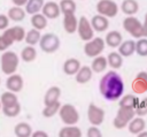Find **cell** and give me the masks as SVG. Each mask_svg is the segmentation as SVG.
<instances>
[{
  "mask_svg": "<svg viewBox=\"0 0 147 137\" xmlns=\"http://www.w3.org/2000/svg\"><path fill=\"white\" fill-rule=\"evenodd\" d=\"M9 26V18L6 14H0V30H5Z\"/></svg>",
  "mask_w": 147,
  "mask_h": 137,
  "instance_id": "obj_41",
  "label": "cell"
},
{
  "mask_svg": "<svg viewBox=\"0 0 147 137\" xmlns=\"http://www.w3.org/2000/svg\"><path fill=\"white\" fill-rule=\"evenodd\" d=\"M59 137H82V130L76 124H65L60 129Z\"/></svg>",
  "mask_w": 147,
  "mask_h": 137,
  "instance_id": "obj_22",
  "label": "cell"
},
{
  "mask_svg": "<svg viewBox=\"0 0 147 137\" xmlns=\"http://www.w3.org/2000/svg\"><path fill=\"white\" fill-rule=\"evenodd\" d=\"M41 35H40V31L32 28L31 30H29L28 32H25V37H24V40L28 45H37L39 43V39H40Z\"/></svg>",
  "mask_w": 147,
  "mask_h": 137,
  "instance_id": "obj_33",
  "label": "cell"
},
{
  "mask_svg": "<svg viewBox=\"0 0 147 137\" xmlns=\"http://www.w3.org/2000/svg\"><path fill=\"white\" fill-rule=\"evenodd\" d=\"M79 68H80V62H79V60H77L75 58H69L63 63V71L68 76L75 75Z\"/></svg>",
  "mask_w": 147,
  "mask_h": 137,
  "instance_id": "obj_21",
  "label": "cell"
},
{
  "mask_svg": "<svg viewBox=\"0 0 147 137\" xmlns=\"http://www.w3.org/2000/svg\"><path fill=\"white\" fill-rule=\"evenodd\" d=\"M31 136L32 137H48V134L44 130H36V131H32Z\"/></svg>",
  "mask_w": 147,
  "mask_h": 137,
  "instance_id": "obj_43",
  "label": "cell"
},
{
  "mask_svg": "<svg viewBox=\"0 0 147 137\" xmlns=\"http://www.w3.org/2000/svg\"><path fill=\"white\" fill-rule=\"evenodd\" d=\"M25 9H23V7L20 6H13L8 9L7 16L9 18V21H14V22H22L25 18Z\"/></svg>",
  "mask_w": 147,
  "mask_h": 137,
  "instance_id": "obj_19",
  "label": "cell"
},
{
  "mask_svg": "<svg viewBox=\"0 0 147 137\" xmlns=\"http://www.w3.org/2000/svg\"><path fill=\"white\" fill-rule=\"evenodd\" d=\"M60 97H61V89L59 86H51L44 96V104L48 105V104L59 101Z\"/></svg>",
  "mask_w": 147,
  "mask_h": 137,
  "instance_id": "obj_24",
  "label": "cell"
},
{
  "mask_svg": "<svg viewBox=\"0 0 147 137\" xmlns=\"http://www.w3.org/2000/svg\"><path fill=\"white\" fill-rule=\"evenodd\" d=\"M36 58H37V50L32 45H28L21 51V59L26 63L34 61Z\"/></svg>",
  "mask_w": 147,
  "mask_h": 137,
  "instance_id": "obj_29",
  "label": "cell"
},
{
  "mask_svg": "<svg viewBox=\"0 0 147 137\" xmlns=\"http://www.w3.org/2000/svg\"><path fill=\"white\" fill-rule=\"evenodd\" d=\"M99 91L107 100H118L124 92V82L118 73L110 70L106 73L99 82Z\"/></svg>",
  "mask_w": 147,
  "mask_h": 137,
  "instance_id": "obj_1",
  "label": "cell"
},
{
  "mask_svg": "<svg viewBox=\"0 0 147 137\" xmlns=\"http://www.w3.org/2000/svg\"><path fill=\"white\" fill-rule=\"evenodd\" d=\"M60 101H55V102H52V104H48V105H45L41 114L44 117H53L60 109Z\"/></svg>",
  "mask_w": 147,
  "mask_h": 137,
  "instance_id": "obj_34",
  "label": "cell"
},
{
  "mask_svg": "<svg viewBox=\"0 0 147 137\" xmlns=\"http://www.w3.org/2000/svg\"><path fill=\"white\" fill-rule=\"evenodd\" d=\"M18 101V98L16 96L15 92H11L9 90L5 91L1 97H0V102H1V106H7V105H11L14 102H17Z\"/></svg>",
  "mask_w": 147,
  "mask_h": 137,
  "instance_id": "obj_35",
  "label": "cell"
},
{
  "mask_svg": "<svg viewBox=\"0 0 147 137\" xmlns=\"http://www.w3.org/2000/svg\"><path fill=\"white\" fill-rule=\"evenodd\" d=\"M92 28L94 31L96 32H103L106 31L108 28H109V21H108V17L103 16V15H100V14H96L92 17V20L90 21Z\"/></svg>",
  "mask_w": 147,
  "mask_h": 137,
  "instance_id": "obj_15",
  "label": "cell"
},
{
  "mask_svg": "<svg viewBox=\"0 0 147 137\" xmlns=\"http://www.w3.org/2000/svg\"><path fill=\"white\" fill-rule=\"evenodd\" d=\"M28 0H11L14 6H20V7H24V5L26 3Z\"/></svg>",
  "mask_w": 147,
  "mask_h": 137,
  "instance_id": "obj_45",
  "label": "cell"
},
{
  "mask_svg": "<svg viewBox=\"0 0 147 137\" xmlns=\"http://www.w3.org/2000/svg\"><path fill=\"white\" fill-rule=\"evenodd\" d=\"M142 33H144V37H147V13L145 15V20L142 23Z\"/></svg>",
  "mask_w": 147,
  "mask_h": 137,
  "instance_id": "obj_44",
  "label": "cell"
},
{
  "mask_svg": "<svg viewBox=\"0 0 147 137\" xmlns=\"http://www.w3.org/2000/svg\"><path fill=\"white\" fill-rule=\"evenodd\" d=\"M0 84H1V78H0Z\"/></svg>",
  "mask_w": 147,
  "mask_h": 137,
  "instance_id": "obj_49",
  "label": "cell"
},
{
  "mask_svg": "<svg viewBox=\"0 0 147 137\" xmlns=\"http://www.w3.org/2000/svg\"><path fill=\"white\" fill-rule=\"evenodd\" d=\"M44 0H28L26 3L24 5L25 6V13L26 14H36V13H39L44 6Z\"/></svg>",
  "mask_w": 147,
  "mask_h": 137,
  "instance_id": "obj_31",
  "label": "cell"
},
{
  "mask_svg": "<svg viewBox=\"0 0 147 137\" xmlns=\"http://www.w3.org/2000/svg\"><path fill=\"white\" fill-rule=\"evenodd\" d=\"M10 46L8 45V43L5 40V38L0 35V52H3V51H6V50H8Z\"/></svg>",
  "mask_w": 147,
  "mask_h": 137,
  "instance_id": "obj_42",
  "label": "cell"
},
{
  "mask_svg": "<svg viewBox=\"0 0 147 137\" xmlns=\"http://www.w3.org/2000/svg\"><path fill=\"white\" fill-rule=\"evenodd\" d=\"M134 51H136V41L134 40H125L118 45L117 52L123 58H129L134 53Z\"/></svg>",
  "mask_w": 147,
  "mask_h": 137,
  "instance_id": "obj_20",
  "label": "cell"
},
{
  "mask_svg": "<svg viewBox=\"0 0 147 137\" xmlns=\"http://www.w3.org/2000/svg\"><path fill=\"white\" fill-rule=\"evenodd\" d=\"M138 102H139V99L137 98V96H134V94H126V96L121 98L119 106H126V107L136 108Z\"/></svg>",
  "mask_w": 147,
  "mask_h": 137,
  "instance_id": "obj_38",
  "label": "cell"
},
{
  "mask_svg": "<svg viewBox=\"0 0 147 137\" xmlns=\"http://www.w3.org/2000/svg\"><path fill=\"white\" fill-rule=\"evenodd\" d=\"M32 134V128L26 122H18L14 127V135L17 137H30Z\"/></svg>",
  "mask_w": 147,
  "mask_h": 137,
  "instance_id": "obj_28",
  "label": "cell"
},
{
  "mask_svg": "<svg viewBox=\"0 0 147 137\" xmlns=\"http://www.w3.org/2000/svg\"><path fill=\"white\" fill-rule=\"evenodd\" d=\"M105 39L101 37H93L92 39L87 40L84 45V53L88 58H95L100 55L105 50Z\"/></svg>",
  "mask_w": 147,
  "mask_h": 137,
  "instance_id": "obj_7",
  "label": "cell"
},
{
  "mask_svg": "<svg viewBox=\"0 0 147 137\" xmlns=\"http://www.w3.org/2000/svg\"><path fill=\"white\" fill-rule=\"evenodd\" d=\"M108 66H110L114 69H118L123 64V56L118 52H110L107 56Z\"/></svg>",
  "mask_w": 147,
  "mask_h": 137,
  "instance_id": "obj_32",
  "label": "cell"
},
{
  "mask_svg": "<svg viewBox=\"0 0 147 137\" xmlns=\"http://www.w3.org/2000/svg\"><path fill=\"white\" fill-rule=\"evenodd\" d=\"M76 31L78 32V36L83 41H87L94 37V30H93L90 21L85 16H80V18L78 20Z\"/></svg>",
  "mask_w": 147,
  "mask_h": 137,
  "instance_id": "obj_10",
  "label": "cell"
},
{
  "mask_svg": "<svg viewBox=\"0 0 147 137\" xmlns=\"http://www.w3.org/2000/svg\"><path fill=\"white\" fill-rule=\"evenodd\" d=\"M0 109H1V102H0Z\"/></svg>",
  "mask_w": 147,
  "mask_h": 137,
  "instance_id": "obj_48",
  "label": "cell"
},
{
  "mask_svg": "<svg viewBox=\"0 0 147 137\" xmlns=\"http://www.w3.org/2000/svg\"><path fill=\"white\" fill-rule=\"evenodd\" d=\"M23 86H24V81H23L21 75L16 74V73L8 75V78L6 79L7 90H9L11 92H15V93H18V92L22 91Z\"/></svg>",
  "mask_w": 147,
  "mask_h": 137,
  "instance_id": "obj_12",
  "label": "cell"
},
{
  "mask_svg": "<svg viewBox=\"0 0 147 137\" xmlns=\"http://www.w3.org/2000/svg\"><path fill=\"white\" fill-rule=\"evenodd\" d=\"M145 127H146V122L145 120L142 119V116H138V117H133L129 124H127V128H129V131L133 135H138L140 131L145 130Z\"/></svg>",
  "mask_w": 147,
  "mask_h": 137,
  "instance_id": "obj_23",
  "label": "cell"
},
{
  "mask_svg": "<svg viewBox=\"0 0 147 137\" xmlns=\"http://www.w3.org/2000/svg\"><path fill=\"white\" fill-rule=\"evenodd\" d=\"M38 44L42 52L47 54H52V53H55L60 48L61 41H60V38L55 33L47 32L40 37Z\"/></svg>",
  "mask_w": 147,
  "mask_h": 137,
  "instance_id": "obj_4",
  "label": "cell"
},
{
  "mask_svg": "<svg viewBox=\"0 0 147 137\" xmlns=\"http://www.w3.org/2000/svg\"><path fill=\"white\" fill-rule=\"evenodd\" d=\"M92 75H93V71L91 69V67L88 66H84L78 69V71L75 74V78H76V82L79 83V84H86L91 81L92 78Z\"/></svg>",
  "mask_w": 147,
  "mask_h": 137,
  "instance_id": "obj_17",
  "label": "cell"
},
{
  "mask_svg": "<svg viewBox=\"0 0 147 137\" xmlns=\"http://www.w3.org/2000/svg\"><path fill=\"white\" fill-rule=\"evenodd\" d=\"M87 119L92 125H100L105 121V111L92 102L87 107Z\"/></svg>",
  "mask_w": 147,
  "mask_h": 137,
  "instance_id": "obj_11",
  "label": "cell"
},
{
  "mask_svg": "<svg viewBox=\"0 0 147 137\" xmlns=\"http://www.w3.org/2000/svg\"><path fill=\"white\" fill-rule=\"evenodd\" d=\"M1 36L5 38V40L8 43V45L11 46L14 43H20V41L24 40L25 30L21 25H15V26L5 29Z\"/></svg>",
  "mask_w": 147,
  "mask_h": 137,
  "instance_id": "obj_8",
  "label": "cell"
},
{
  "mask_svg": "<svg viewBox=\"0 0 147 137\" xmlns=\"http://www.w3.org/2000/svg\"><path fill=\"white\" fill-rule=\"evenodd\" d=\"M138 136H139V137H147V131H144V130H142V131H140V132L138 134Z\"/></svg>",
  "mask_w": 147,
  "mask_h": 137,
  "instance_id": "obj_46",
  "label": "cell"
},
{
  "mask_svg": "<svg viewBox=\"0 0 147 137\" xmlns=\"http://www.w3.org/2000/svg\"><path fill=\"white\" fill-rule=\"evenodd\" d=\"M59 7H60V10L63 15L69 14V13H75L76 8H77L76 2L74 0H61L59 3Z\"/></svg>",
  "mask_w": 147,
  "mask_h": 137,
  "instance_id": "obj_36",
  "label": "cell"
},
{
  "mask_svg": "<svg viewBox=\"0 0 147 137\" xmlns=\"http://www.w3.org/2000/svg\"><path fill=\"white\" fill-rule=\"evenodd\" d=\"M139 56H147V38L146 37H141L138 38V40L136 41V51H134Z\"/></svg>",
  "mask_w": 147,
  "mask_h": 137,
  "instance_id": "obj_37",
  "label": "cell"
},
{
  "mask_svg": "<svg viewBox=\"0 0 147 137\" xmlns=\"http://www.w3.org/2000/svg\"><path fill=\"white\" fill-rule=\"evenodd\" d=\"M41 14L47 18V20H54V18H57L61 14V10H60V7H59V3L54 2V1H47V2H44V6L41 8Z\"/></svg>",
  "mask_w": 147,
  "mask_h": 137,
  "instance_id": "obj_14",
  "label": "cell"
},
{
  "mask_svg": "<svg viewBox=\"0 0 147 137\" xmlns=\"http://www.w3.org/2000/svg\"><path fill=\"white\" fill-rule=\"evenodd\" d=\"M107 66H108L107 58H105V56H102L100 54V55H98V56H95L93 59V61L91 63V69H92L93 73H98L99 74V73L105 71L106 68H107Z\"/></svg>",
  "mask_w": 147,
  "mask_h": 137,
  "instance_id": "obj_27",
  "label": "cell"
},
{
  "mask_svg": "<svg viewBox=\"0 0 147 137\" xmlns=\"http://www.w3.org/2000/svg\"><path fill=\"white\" fill-rule=\"evenodd\" d=\"M136 116L134 108L132 107H126V106H119L116 116L114 117L113 125L116 129H124L127 127L129 122Z\"/></svg>",
  "mask_w": 147,
  "mask_h": 137,
  "instance_id": "obj_3",
  "label": "cell"
},
{
  "mask_svg": "<svg viewBox=\"0 0 147 137\" xmlns=\"http://www.w3.org/2000/svg\"><path fill=\"white\" fill-rule=\"evenodd\" d=\"M86 136H87V137H101L102 134H101L100 129L98 128V125H91V127L87 129Z\"/></svg>",
  "mask_w": 147,
  "mask_h": 137,
  "instance_id": "obj_40",
  "label": "cell"
},
{
  "mask_svg": "<svg viewBox=\"0 0 147 137\" xmlns=\"http://www.w3.org/2000/svg\"><path fill=\"white\" fill-rule=\"evenodd\" d=\"M121 10L125 15H134L139 10V3L137 0H123L121 5Z\"/></svg>",
  "mask_w": 147,
  "mask_h": 137,
  "instance_id": "obj_26",
  "label": "cell"
},
{
  "mask_svg": "<svg viewBox=\"0 0 147 137\" xmlns=\"http://www.w3.org/2000/svg\"><path fill=\"white\" fill-rule=\"evenodd\" d=\"M1 111H2L3 115L7 117H15L21 113V104L17 101V102H14L11 105L1 106Z\"/></svg>",
  "mask_w": 147,
  "mask_h": 137,
  "instance_id": "obj_30",
  "label": "cell"
},
{
  "mask_svg": "<svg viewBox=\"0 0 147 137\" xmlns=\"http://www.w3.org/2000/svg\"><path fill=\"white\" fill-rule=\"evenodd\" d=\"M18 63H20V58L15 52L8 50L2 52L0 56V68L5 75L8 76L10 74L16 73L18 68Z\"/></svg>",
  "mask_w": 147,
  "mask_h": 137,
  "instance_id": "obj_2",
  "label": "cell"
},
{
  "mask_svg": "<svg viewBox=\"0 0 147 137\" xmlns=\"http://www.w3.org/2000/svg\"><path fill=\"white\" fill-rule=\"evenodd\" d=\"M119 7L114 0H100L96 3V12L106 17H115L118 14Z\"/></svg>",
  "mask_w": 147,
  "mask_h": 137,
  "instance_id": "obj_9",
  "label": "cell"
},
{
  "mask_svg": "<svg viewBox=\"0 0 147 137\" xmlns=\"http://www.w3.org/2000/svg\"><path fill=\"white\" fill-rule=\"evenodd\" d=\"M132 90L137 94L147 92V71H140L132 81Z\"/></svg>",
  "mask_w": 147,
  "mask_h": 137,
  "instance_id": "obj_13",
  "label": "cell"
},
{
  "mask_svg": "<svg viewBox=\"0 0 147 137\" xmlns=\"http://www.w3.org/2000/svg\"><path fill=\"white\" fill-rule=\"evenodd\" d=\"M59 115L64 124H76L79 121V113L77 108L71 104H63L60 106Z\"/></svg>",
  "mask_w": 147,
  "mask_h": 137,
  "instance_id": "obj_5",
  "label": "cell"
},
{
  "mask_svg": "<svg viewBox=\"0 0 147 137\" xmlns=\"http://www.w3.org/2000/svg\"><path fill=\"white\" fill-rule=\"evenodd\" d=\"M123 29L130 33L133 38L138 39L144 37L142 33V23L133 15H127L124 20H123Z\"/></svg>",
  "mask_w": 147,
  "mask_h": 137,
  "instance_id": "obj_6",
  "label": "cell"
},
{
  "mask_svg": "<svg viewBox=\"0 0 147 137\" xmlns=\"http://www.w3.org/2000/svg\"><path fill=\"white\" fill-rule=\"evenodd\" d=\"M77 24H78V20L75 15V13H69V14H64L63 17V28L65 30L67 33H75L77 30Z\"/></svg>",
  "mask_w": 147,
  "mask_h": 137,
  "instance_id": "obj_16",
  "label": "cell"
},
{
  "mask_svg": "<svg viewBox=\"0 0 147 137\" xmlns=\"http://www.w3.org/2000/svg\"><path fill=\"white\" fill-rule=\"evenodd\" d=\"M30 22H31L32 28H34V29H37V30H39V31H40V30H44V29L47 26V23H48L47 18H46L40 12H39V13H36V14H32Z\"/></svg>",
  "mask_w": 147,
  "mask_h": 137,
  "instance_id": "obj_25",
  "label": "cell"
},
{
  "mask_svg": "<svg viewBox=\"0 0 147 137\" xmlns=\"http://www.w3.org/2000/svg\"><path fill=\"white\" fill-rule=\"evenodd\" d=\"M134 113H136V115H138V116H145V115L147 114V105H146L145 99L138 102V105H137L136 108H134Z\"/></svg>",
  "mask_w": 147,
  "mask_h": 137,
  "instance_id": "obj_39",
  "label": "cell"
},
{
  "mask_svg": "<svg viewBox=\"0 0 147 137\" xmlns=\"http://www.w3.org/2000/svg\"><path fill=\"white\" fill-rule=\"evenodd\" d=\"M123 41V37L121 35L119 31L117 30H111L109 31L107 35H106V38H105V44L108 45L109 47L111 48H116L118 47V45Z\"/></svg>",
  "mask_w": 147,
  "mask_h": 137,
  "instance_id": "obj_18",
  "label": "cell"
},
{
  "mask_svg": "<svg viewBox=\"0 0 147 137\" xmlns=\"http://www.w3.org/2000/svg\"><path fill=\"white\" fill-rule=\"evenodd\" d=\"M145 101H146V105H147V98H145Z\"/></svg>",
  "mask_w": 147,
  "mask_h": 137,
  "instance_id": "obj_47",
  "label": "cell"
}]
</instances>
